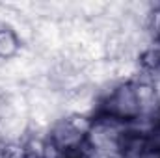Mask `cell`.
Here are the masks:
<instances>
[{
  "mask_svg": "<svg viewBox=\"0 0 160 158\" xmlns=\"http://www.w3.org/2000/svg\"><path fill=\"white\" fill-rule=\"evenodd\" d=\"M24 45L21 37L17 36V32L8 26V24H2L0 26V62H11L15 58L21 56Z\"/></svg>",
  "mask_w": 160,
  "mask_h": 158,
  "instance_id": "obj_1",
  "label": "cell"
},
{
  "mask_svg": "<svg viewBox=\"0 0 160 158\" xmlns=\"http://www.w3.org/2000/svg\"><path fill=\"white\" fill-rule=\"evenodd\" d=\"M140 158H160V149H153V147H147L143 153H142V156Z\"/></svg>",
  "mask_w": 160,
  "mask_h": 158,
  "instance_id": "obj_2",
  "label": "cell"
}]
</instances>
